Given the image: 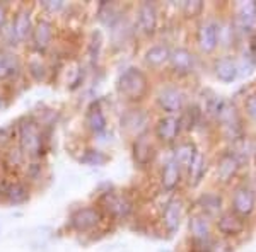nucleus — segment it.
<instances>
[{
  "label": "nucleus",
  "mask_w": 256,
  "mask_h": 252,
  "mask_svg": "<svg viewBox=\"0 0 256 252\" xmlns=\"http://www.w3.org/2000/svg\"><path fill=\"white\" fill-rule=\"evenodd\" d=\"M251 58H253V61L256 63V36L251 39Z\"/></svg>",
  "instance_id": "40"
},
{
  "label": "nucleus",
  "mask_w": 256,
  "mask_h": 252,
  "mask_svg": "<svg viewBox=\"0 0 256 252\" xmlns=\"http://www.w3.org/2000/svg\"><path fill=\"white\" fill-rule=\"evenodd\" d=\"M102 222V212L96 206H80L74 210L68 217V225L79 234L90 232Z\"/></svg>",
  "instance_id": "3"
},
{
  "label": "nucleus",
  "mask_w": 256,
  "mask_h": 252,
  "mask_svg": "<svg viewBox=\"0 0 256 252\" xmlns=\"http://www.w3.org/2000/svg\"><path fill=\"white\" fill-rule=\"evenodd\" d=\"M181 10H183V14L186 15V17H196V15H200L202 10H204V3H202L200 0H193V2H183V5H181Z\"/></svg>",
  "instance_id": "31"
},
{
  "label": "nucleus",
  "mask_w": 256,
  "mask_h": 252,
  "mask_svg": "<svg viewBox=\"0 0 256 252\" xmlns=\"http://www.w3.org/2000/svg\"><path fill=\"white\" fill-rule=\"evenodd\" d=\"M101 206L116 220H123L132 212V203L126 196L116 193H104L101 198Z\"/></svg>",
  "instance_id": "4"
},
{
  "label": "nucleus",
  "mask_w": 256,
  "mask_h": 252,
  "mask_svg": "<svg viewBox=\"0 0 256 252\" xmlns=\"http://www.w3.org/2000/svg\"><path fill=\"white\" fill-rule=\"evenodd\" d=\"M30 73L36 80H44V75H46V67L41 65V61H31L30 63Z\"/></svg>",
  "instance_id": "32"
},
{
  "label": "nucleus",
  "mask_w": 256,
  "mask_h": 252,
  "mask_svg": "<svg viewBox=\"0 0 256 252\" xmlns=\"http://www.w3.org/2000/svg\"><path fill=\"white\" fill-rule=\"evenodd\" d=\"M217 227L220 234H224L226 237H234V235H239L244 230V220L234 212H229L218 218Z\"/></svg>",
  "instance_id": "16"
},
{
  "label": "nucleus",
  "mask_w": 256,
  "mask_h": 252,
  "mask_svg": "<svg viewBox=\"0 0 256 252\" xmlns=\"http://www.w3.org/2000/svg\"><path fill=\"white\" fill-rule=\"evenodd\" d=\"M181 181V167L174 160H169L160 171V184L166 191H174Z\"/></svg>",
  "instance_id": "20"
},
{
  "label": "nucleus",
  "mask_w": 256,
  "mask_h": 252,
  "mask_svg": "<svg viewBox=\"0 0 256 252\" xmlns=\"http://www.w3.org/2000/svg\"><path fill=\"white\" fill-rule=\"evenodd\" d=\"M147 123H148V116L142 109H130L122 118V128H125L128 133L135 135L137 138L142 136V133L146 131Z\"/></svg>",
  "instance_id": "12"
},
{
  "label": "nucleus",
  "mask_w": 256,
  "mask_h": 252,
  "mask_svg": "<svg viewBox=\"0 0 256 252\" xmlns=\"http://www.w3.org/2000/svg\"><path fill=\"white\" fill-rule=\"evenodd\" d=\"M244 107H246L248 116H250L256 123V94H251V96H248L246 102H244Z\"/></svg>",
  "instance_id": "35"
},
{
  "label": "nucleus",
  "mask_w": 256,
  "mask_h": 252,
  "mask_svg": "<svg viewBox=\"0 0 256 252\" xmlns=\"http://www.w3.org/2000/svg\"><path fill=\"white\" fill-rule=\"evenodd\" d=\"M0 232H2V227H0Z\"/></svg>",
  "instance_id": "41"
},
{
  "label": "nucleus",
  "mask_w": 256,
  "mask_h": 252,
  "mask_svg": "<svg viewBox=\"0 0 256 252\" xmlns=\"http://www.w3.org/2000/svg\"><path fill=\"white\" fill-rule=\"evenodd\" d=\"M236 22L241 27H251L256 22V2H244L239 5Z\"/></svg>",
  "instance_id": "26"
},
{
  "label": "nucleus",
  "mask_w": 256,
  "mask_h": 252,
  "mask_svg": "<svg viewBox=\"0 0 256 252\" xmlns=\"http://www.w3.org/2000/svg\"><path fill=\"white\" fill-rule=\"evenodd\" d=\"M6 26H7V9L4 3H0V32H2Z\"/></svg>",
  "instance_id": "37"
},
{
  "label": "nucleus",
  "mask_w": 256,
  "mask_h": 252,
  "mask_svg": "<svg viewBox=\"0 0 256 252\" xmlns=\"http://www.w3.org/2000/svg\"><path fill=\"white\" fill-rule=\"evenodd\" d=\"M192 241H210V223L204 217H193L190 220Z\"/></svg>",
  "instance_id": "24"
},
{
  "label": "nucleus",
  "mask_w": 256,
  "mask_h": 252,
  "mask_svg": "<svg viewBox=\"0 0 256 252\" xmlns=\"http://www.w3.org/2000/svg\"><path fill=\"white\" fill-rule=\"evenodd\" d=\"M4 200L9 205H24L30 200V188L24 183H12L4 189Z\"/></svg>",
  "instance_id": "22"
},
{
  "label": "nucleus",
  "mask_w": 256,
  "mask_h": 252,
  "mask_svg": "<svg viewBox=\"0 0 256 252\" xmlns=\"http://www.w3.org/2000/svg\"><path fill=\"white\" fill-rule=\"evenodd\" d=\"M239 169V159L234 154H224L218 160L217 165V176L222 183H229L234 176H236Z\"/></svg>",
  "instance_id": "21"
},
{
  "label": "nucleus",
  "mask_w": 256,
  "mask_h": 252,
  "mask_svg": "<svg viewBox=\"0 0 256 252\" xmlns=\"http://www.w3.org/2000/svg\"><path fill=\"white\" fill-rule=\"evenodd\" d=\"M218 32H220V29H218L217 22H214V20L202 24L200 29H198V32H196V43H198V46H200L202 51L212 53L214 49L217 48Z\"/></svg>",
  "instance_id": "9"
},
{
  "label": "nucleus",
  "mask_w": 256,
  "mask_h": 252,
  "mask_svg": "<svg viewBox=\"0 0 256 252\" xmlns=\"http://www.w3.org/2000/svg\"><path fill=\"white\" fill-rule=\"evenodd\" d=\"M158 22H159V14H158V7L154 2H142L138 5L137 10V24L138 29L146 34H154L158 29Z\"/></svg>",
  "instance_id": "8"
},
{
  "label": "nucleus",
  "mask_w": 256,
  "mask_h": 252,
  "mask_svg": "<svg viewBox=\"0 0 256 252\" xmlns=\"http://www.w3.org/2000/svg\"><path fill=\"white\" fill-rule=\"evenodd\" d=\"M169 65H171L172 72L178 75H188L195 70L196 60L190 49L186 48H176L169 55Z\"/></svg>",
  "instance_id": "7"
},
{
  "label": "nucleus",
  "mask_w": 256,
  "mask_h": 252,
  "mask_svg": "<svg viewBox=\"0 0 256 252\" xmlns=\"http://www.w3.org/2000/svg\"><path fill=\"white\" fill-rule=\"evenodd\" d=\"M9 96H7L6 92H4V90H0V113H2V111H6L7 107H9Z\"/></svg>",
  "instance_id": "38"
},
{
  "label": "nucleus",
  "mask_w": 256,
  "mask_h": 252,
  "mask_svg": "<svg viewBox=\"0 0 256 252\" xmlns=\"http://www.w3.org/2000/svg\"><path fill=\"white\" fill-rule=\"evenodd\" d=\"M158 104L164 113H169V116H172L183 111L184 94L178 87H164L158 96Z\"/></svg>",
  "instance_id": "5"
},
{
  "label": "nucleus",
  "mask_w": 256,
  "mask_h": 252,
  "mask_svg": "<svg viewBox=\"0 0 256 252\" xmlns=\"http://www.w3.org/2000/svg\"><path fill=\"white\" fill-rule=\"evenodd\" d=\"M41 7H43L44 10L48 12H60L62 9L65 7V3L62 2V0H44V2H41Z\"/></svg>",
  "instance_id": "34"
},
{
  "label": "nucleus",
  "mask_w": 256,
  "mask_h": 252,
  "mask_svg": "<svg viewBox=\"0 0 256 252\" xmlns=\"http://www.w3.org/2000/svg\"><path fill=\"white\" fill-rule=\"evenodd\" d=\"M181 217H183V203L178 198H172L166 205L162 213V223L169 234H174L181 225Z\"/></svg>",
  "instance_id": "13"
},
{
  "label": "nucleus",
  "mask_w": 256,
  "mask_h": 252,
  "mask_svg": "<svg viewBox=\"0 0 256 252\" xmlns=\"http://www.w3.org/2000/svg\"><path fill=\"white\" fill-rule=\"evenodd\" d=\"M80 164L90 165V167H102V165L108 164L110 157L104 152L98 150V148H88L84 150V154L80 155Z\"/></svg>",
  "instance_id": "27"
},
{
  "label": "nucleus",
  "mask_w": 256,
  "mask_h": 252,
  "mask_svg": "<svg viewBox=\"0 0 256 252\" xmlns=\"http://www.w3.org/2000/svg\"><path fill=\"white\" fill-rule=\"evenodd\" d=\"M180 131H181V123L180 118L176 116H164L156 125V136L162 143L176 142V138L180 136Z\"/></svg>",
  "instance_id": "10"
},
{
  "label": "nucleus",
  "mask_w": 256,
  "mask_h": 252,
  "mask_svg": "<svg viewBox=\"0 0 256 252\" xmlns=\"http://www.w3.org/2000/svg\"><path fill=\"white\" fill-rule=\"evenodd\" d=\"M214 70H216L217 78L220 82H224V84H230V82L236 80L239 75L238 63L232 58H229V56H224V58L217 60Z\"/></svg>",
  "instance_id": "19"
},
{
  "label": "nucleus",
  "mask_w": 256,
  "mask_h": 252,
  "mask_svg": "<svg viewBox=\"0 0 256 252\" xmlns=\"http://www.w3.org/2000/svg\"><path fill=\"white\" fill-rule=\"evenodd\" d=\"M31 39H32V46H34L36 51H40V53L46 51L53 39V24L46 19L38 20L36 26L32 27Z\"/></svg>",
  "instance_id": "11"
},
{
  "label": "nucleus",
  "mask_w": 256,
  "mask_h": 252,
  "mask_svg": "<svg viewBox=\"0 0 256 252\" xmlns=\"http://www.w3.org/2000/svg\"><path fill=\"white\" fill-rule=\"evenodd\" d=\"M169 55H171V48L168 44H154L146 51V63L148 67H154L158 68L160 65H164L166 61H169Z\"/></svg>",
  "instance_id": "23"
},
{
  "label": "nucleus",
  "mask_w": 256,
  "mask_h": 252,
  "mask_svg": "<svg viewBox=\"0 0 256 252\" xmlns=\"http://www.w3.org/2000/svg\"><path fill=\"white\" fill-rule=\"evenodd\" d=\"M20 72L19 58L10 49L0 48V80H9Z\"/></svg>",
  "instance_id": "15"
},
{
  "label": "nucleus",
  "mask_w": 256,
  "mask_h": 252,
  "mask_svg": "<svg viewBox=\"0 0 256 252\" xmlns=\"http://www.w3.org/2000/svg\"><path fill=\"white\" fill-rule=\"evenodd\" d=\"M254 191L250 188V186H239V188L234 191L232 196V212L239 215L241 218L250 217L254 210Z\"/></svg>",
  "instance_id": "6"
},
{
  "label": "nucleus",
  "mask_w": 256,
  "mask_h": 252,
  "mask_svg": "<svg viewBox=\"0 0 256 252\" xmlns=\"http://www.w3.org/2000/svg\"><path fill=\"white\" fill-rule=\"evenodd\" d=\"M196 147L190 142H183L180 143L176 148H174V155H172V160L180 165V167H188L190 162L193 160V157L196 155Z\"/></svg>",
  "instance_id": "25"
},
{
  "label": "nucleus",
  "mask_w": 256,
  "mask_h": 252,
  "mask_svg": "<svg viewBox=\"0 0 256 252\" xmlns=\"http://www.w3.org/2000/svg\"><path fill=\"white\" fill-rule=\"evenodd\" d=\"M84 121H86V126H88L89 130L96 135L102 133V131L106 130V126H108V121H106L104 113H102V109L96 104V102L88 107Z\"/></svg>",
  "instance_id": "18"
},
{
  "label": "nucleus",
  "mask_w": 256,
  "mask_h": 252,
  "mask_svg": "<svg viewBox=\"0 0 256 252\" xmlns=\"http://www.w3.org/2000/svg\"><path fill=\"white\" fill-rule=\"evenodd\" d=\"M132 150H134V160L138 167H146V165L150 164L152 159H154V154H156L154 145H152L150 140H148L146 135L138 136V138L135 140Z\"/></svg>",
  "instance_id": "14"
},
{
  "label": "nucleus",
  "mask_w": 256,
  "mask_h": 252,
  "mask_svg": "<svg viewBox=\"0 0 256 252\" xmlns=\"http://www.w3.org/2000/svg\"><path fill=\"white\" fill-rule=\"evenodd\" d=\"M28 176H30L32 181H38L40 176H41V165L40 164H31L30 167H28Z\"/></svg>",
  "instance_id": "36"
},
{
  "label": "nucleus",
  "mask_w": 256,
  "mask_h": 252,
  "mask_svg": "<svg viewBox=\"0 0 256 252\" xmlns=\"http://www.w3.org/2000/svg\"><path fill=\"white\" fill-rule=\"evenodd\" d=\"M212 252H232V249L227 244H224V246H214Z\"/></svg>",
  "instance_id": "39"
},
{
  "label": "nucleus",
  "mask_w": 256,
  "mask_h": 252,
  "mask_svg": "<svg viewBox=\"0 0 256 252\" xmlns=\"http://www.w3.org/2000/svg\"><path fill=\"white\" fill-rule=\"evenodd\" d=\"M198 116H200V111H198V107H188L186 111H184V114L180 118V123H181V128H193L195 126V123L198 121Z\"/></svg>",
  "instance_id": "30"
},
{
  "label": "nucleus",
  "mask_w": 256,
  "mask_h": 252,
  "mask_svg": "<svg viewBox=\"0 0 256 252\" xmlns=\"http://www.w3.org/2000/svg\"><path fill=\"white\" fill-rule=\"evenodd\" d=\"M188 172H190V183L192 184H198L202 181V177L205 174V159L200 152H196V155L190 162Z\"/></svg>",
  "instance_id": "28"
},
{
  "label": "nucleus",
  "mask_w": 256,
  "mask_h": 252,
  "mask_svg": "<svg viewBox=\"0 0 256 252\" xmlns=\"http://www.w3.org/2000/svg\"><path fill=\"white\" fill-rule=\"evenodd\" d=\"M214 244L212 241H192L193 252H212Z\"/></svg>",
  "instance_id": "33"
},
{
  "label": "nucleus",
  "mask_w": 256,
  "mask_h": 252,
  "mask_svg": "<svg viewBox=\"0 0 256 252\" xmlns=\"http://www.w3.org/2000/svg\"><path fill=\"white\" fill-rule=\"evenodd\" d=\"M200 206L205 213L216 215L220 210V198L216 196V194H205L200 200Z\"/></svg>",
  "instance_id": "29"
},
{
  "label": "nucleus",
  "mask_w": 256,
  "mask_h": 252,
  "mask_svg": "<svg viewBox=\"0 0 256 252\" xmlns=\"http://www.w3.org/2000/svg\"><path fill=\"white\" fill-rule=\"evenodd\" d=\"M19 136V148L26 157L31 159H40L44 154V133L43 128L38 121L32 118H24L18 126Z\"/></svg>",
  "instance_id": "1"
},
{
  "label": "nucleus",
  "mask_w": 256,
  "mask_h": 252,
  "mask_svg": "<svg viewBox=\"0 0 256 252\" xmlns=\"http://www.w3.org/2000/svg\"><path fill=\"white\" fill-rule=\"evenodd\" d=\"M116 89L128 101H142L148 90V80L142 70L130 67L120 73Z\"/></svg>",
  "instance_id": "2"
},
{
  "label": "nucleus",
  "mask_w": 256,
  "mask_h": 252,
  "mask_svg": "<svg viewBox=\"0 0 256 252\" xmlns=\"http://www.w3.org/2000/svg\"><path fill=\"white\" fill-rule=\"evenodd\" d=\"M10 24H12V29H14L16 38H18L19 43L26 41L32 34V27L34 26H32V22H31V12L28 9L19 10Z\"/></svg>",
  "instance_id": "17"
}]
</instances>
